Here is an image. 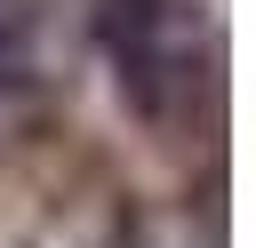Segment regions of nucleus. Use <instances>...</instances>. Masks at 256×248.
<instances>
[{
  "mask_svg": "<svg viewBox=\"0 0 256 248\" xmlns=\"http://www.w3.org/2000/svg\"><path fill=\"white\" fill-rule=\"evenodd\" d=\"M96 48L120 80V104L144 128H184L216 80V40H208L200 0H104Z\"/></svg>",
  "mask_w": 256,
  "mask_h": 248,
  "instance_id": "obj_1",
  "label": "nucleus"
},
{
  "mask_svg": "<svg viewBox=\"0 0 256 248\" xmlns=\"http://www.w3.org/2000/svg\"><path fill=\"white\" fill-rule=\"evenodd\" d=\"M40 24H48V0H0V88H16L32 72Z\"/></svg>",
  "mask_w": 256,
  "mask_h": 248,
  "instance_id": "obj_2",
  "label": "nucleus"
},
{
  "mask_svg": "<svg viewBox=\"0 0 256 248\" xmlns=\"http://www.w3.org/2000/svg\"><path fill=\"white\" fill-rule=\"evenodd\" d=\"M112 248H128V240H112Z\"/></svg>",
  "mask_w": 256,
  "mask_h": 248,
  "instance_id": "obj_3",
  "label": "nucleus"
}]
</instances>
